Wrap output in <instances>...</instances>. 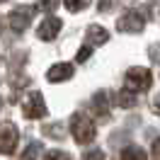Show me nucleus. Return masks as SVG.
Returning <instances> with one entry per match:
<instances>
[{
	"label": "nucleus",
	"mask_w": 160,
	"mask_h": 160,
	"mask_svg": "<svg viewBox=\"0 0 160 160\" xmlns=\"http://www.w3.org/2000/svg\"><path fill=\"white\" fill-rule=\"evenodd\" d=\"M150 82H153V73H150L148 68L136 66V68H131L129 73H126V90H131V92H143V90H148Z\"/></svg>",
	"instance_id": "nucleus-1"
},
{
	"label": "nucleus",
	"mask_w": 160,
	"mask_h": 160,
	"mask_svg": "<svg viewBox=\"0 0 160 160\" xmlns=\"http://www.w3.org/2000/svg\"><path fill=\"white\" fill-rule=\"evenodd\" d=\"M70 131H73V136H75L78 143H90L95 138V121L82 117V114H78L70 121Z\"/></svg>",
	"instance_id": "nucleus-2"
},
{
	"label": "nucleus",
	"mask_w": 160,
	"mask_h": 160,
	"mask_svg": "<svg viewBox=\"0 0 160 160\" xmlns=\"http://www.w3.org/2000/svg\"><path fill=\"white\" fill-rule=\"evenodd\" d=\"M22 114L27 119H41V117H46V104H44V97L39 92H29L22 100Z\"/></svg>",
	"instance_id": "nucleus-3"
},
{
	"label": "nucleus",
	"mask_w": 160,
	"mask_h": 160,
	"mask_svg": "<svg viewBox=\"0 0 160 160\" xmlns=\"http://www.w3.org/2000/svg\"><path fill=\"white\" fill-rule=\"evenodd\" d=\"M143 27H146V20L141 17L138 12H133V10H129V12H124L119 17V22H117V29L119 32H126V34H138V32H143Z\"/></svg>",
	"instance_id": "nucleus-4"
},
{
	"label": "nucleus",
	"mask_w": 160,
	"mask_h": 160,
	"mask_svg": "<svg viewBox=\"0 0 160 160\" xmlns=\"http://www.w3.org/2000/svg\"><path fill=\"white\" fill-rule=\"evenodd\" d=\"M32 15H34V8H17V10L8 17V20H10V27L15 32H24L32 22Z\"/></svg>",
	"instance_id": "nucleus-5"
},
{
	"label": "nucleus",
	"mask_w": 160,
	"mask_h": 160,
	"mask_svg": "<svg viewBox=\"0 0 160 160\" xmlns=\"http://www.w3.org/2000/svg\"><path fill=\"white\" fill-rule=\"evenodd\" d=\"M58 29H61L58 17H46V20L39 24V29H37V37H39L41 41H51V39H56Z\"/></svg>",
	"instance_id": "nucleus-6"
},
{
	"label": "nucleus",
	"mask_w": 160,
	"mask_h": 160,
	"mask_svg": "<svg viewBox=\"0 0 160 160\" xmlns=\"http://www.w3.org/2000/svg\"><path fill=\"white\" fill-rule=\"evenodd\" d=\"M73 75V66L70 63H56V66H51L49 73H46V78L51 82H63V80H68Z\"/></svg>",
	"instance_id": "nucleus-7"
},
{
	"label": "nucleus",
	"mask_w": 160,
	"mask_h": 160,
	"mask_svg": "<svg viewBox=\"0 0 160 160\" xmlns=\"http://www.w3.org/2000/svg\"><path fill=\"white\" fill-rule=\"evenodd\" d=\"M15 143H17V129L12 124H2V153L10 155L15 150Z\"/></svg>",
	"instance_id": "nucleus-8"
},
{
	"label": "nucleus",
	"mask_w": 160,
	"mask_h": 160,
	"mask_svg": "<svg viewBox=\"0 0 160 160\" xmlns=\"http://www.w3.org/2000/svg\"><path fill=\"white\" fill-rule=\"evenodd\" d=\"M88 41L90 44H107L109 41V32L107 29H102L100 24H92V27H88Z\"/></svg>",
	"instance_id": "nucleus-9"
},
{
	"label": "nucleus",
	"mask_w": 160,
	"mask_h": 160,
	"mask_svg": "<svg viewBox=\"0 0 160 160\" xmlns=\"http://www.w3.org/2000/svg\"><path fill=\"white\" fill-rule=\"evenodd\" d=\"M92 107H95V112L104 119V117L109 114V100H107V92H97V95H95V102H92Z\"/></svg>",
	"instance_id": "nucleus-10"
},
{
	"label": "nucleus",
	"mask_w": 160,
	"mask_h": 160,
	"mask_svg": "<svg viewBox=\"0 0 160 160\" xmlns=\"http://www.w3.org/2000/svg\"><path fill=\"white\" fill-rule=\"evenodd\" d=\"M121 160H148L146 158V150L138 148V146H126V148L121 150Z\"/></svg>",
	"instance_id": "nucleus-11"
},
{
	"label": "nucleus",
	"mask_w": 160,
	"mask_h": 160,
	"mask_svg": "<svg viewBox=\"0 0 160 160\" xmlns=\"http://www.w3.org/2000/svg\"><path fill=\"white\" fill-rule=\"evenodd\" d=\"M133 102H136V92H131V90H124L117 95V104L119 107H133Z\"/></svg>",
	"instance_id": "nucleus-12"
},
{
	"label": "nucleus",
	"mask_w": 160,
	"mask_h": 160,
	"mask_svg": "<svg viewBox=\"0 0 160 160\" xmlns=\"http://www.w3.org/2000/svg\"><path fill=\"white\" fill-rule=\"evenodd\" d=\"M63 5H66L68 12H80L90 5V0H63Z\"/></svg>",
	"instance_id": "nucleus-13"
},
{
	"label": "nucleus",
	"mask_w": 160,
	"mask_h": 160,
	"mask_svg": "<svg viewBox=\"0 0 160 160\" xmlns=\"http://www.w3.org/2000/svg\"><path fill=\"white\" fill-rule=\"evenodd\" d=\"M39 153H41V146H39V143H29V148L22 153V160H37Z\"/></svg>",
	"instance_id": "nucleus-14"
},
{
	"label": "nucleus",
	"mask_w": 160,
	"mask_h": 160,
	"mask_svg": "<svg viewBox=\"0 0 160 160\" xmlns=\"http://www.w3.org/2000/svg\"><path fill=\"white\" fill-rule=\"evenodd\" d=\"M56 5H58V0H37V8L44 12H51V10H56Z\"/></svg>",
	"instance_id": "nucleus-15"
},
{
	"label": "nucleus",
	"mask_w": 160,
	"mask_h": 160,
	"mask_svg": "<svg viewBox=\"0 0 160 160\" xmlns=\"http://www.w3.org/2000/svg\"><path fill=\"white\" fill-rule=\"evenodd\" d=\"M44 160H70V158H68V153H63V150H51Z\"/></svg>",
	"instance_id": "nucleus-16"
},
{
	"label": "nucleus",
	"mask_w": 160,
	"mask_h": 160,
	"mask_svg": "<svg viewBox=\"0 0 160 160\" xmlns=\"http://www.w3.org/2000/svg\"><path fill=\"white\" fill-rule=\"evenodd\" d=\"M90 53H92V49H90V46H82V49L78 51L75 61H80V63H82V61H88V56H90Z\"/></svg>",
	"instance_id": "nucleus-17"
},
{
	"label": "nucleus",
	"mask_w": 160,
	"mask_h": 160,
	"mask_svg": "<svg viewBox=\"0 0 160 160\" xmlns=\"http://www.w3.org/2000/svg\"><path fill=\"white\" fill-rule=\"evenodd\" d=\"M85 160H104V155H102V150H90V153H85Z\"/></svg>",
	"instance_id": "nucleus-18"
},
{
	"label": "nucleus",
	"mask_w": 160,
	"mask_h": 160,
	"mask_svg": "<svg viewBox=\"0 0 160 160\" xmlns=\"http://www.w3.org/2000/svg\"><path fill=\"white\" fill-rule=\"evenodd\" d=\"M150 109L155 112V114H160V95H158V97H155L153 102H150Z\"/></svg>",
	"instance_id": "nucleus-19"
},
{
	"label": "nucleus",
	"mask_w": 160,
	"mask_h": 160,
	"mask_svg": "<svg viewBox=\"0 0 160 160\" xmlns=\"http://www.w3.org/2000/svg\"><path fill=\"white\" fill-rule=\"evenodd\" d=\"M153 155H160V138L153 141Z\"/></svg>",
	"instance_id": "nucleus-20"
}]
</instances>
